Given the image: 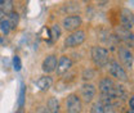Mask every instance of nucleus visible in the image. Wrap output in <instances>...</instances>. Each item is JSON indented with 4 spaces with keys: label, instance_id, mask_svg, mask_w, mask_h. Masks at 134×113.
Listing matches in <instances>:
<instances>
[{
    "label": "nucleus",
    "instance_id": "nucleus-27",
    "mask_svg": "<svg viewBox=\"0 0 134 113\" xmlns=\"http://www.w3.org/2000/svg\"><path fill=\"white\" fill-rule=\"evenodd\" d=\"M126 113H134V112H133V111H130V112H126Z\"/></svg>",
    "mask_w": 134,
    "mask_h": 113
},
{
    "label": "nucleus",
    "instance_id": "nucleus-16",
    "mask_svg": "<svg viewBox=\"0 0 134 113\" xmlns=\"http://www.w3.org/2000/svg\"><path fill=\"white\" fill-rule=\"evenodd\" d=\"M12 30H13V27H12V25H10L9 19H8V18H5V19L0 23V31L4 33V35H8Z\"/></svg>",
    "mask_w": 134,
    "mask_h": 113
},
{
    "label": "nucleus",
    "instance_id": "nucleus-14",
    "mask_svg": "<svg viewBox=\"0 0 134 113\" xmlns=\"http://www.w3.org/2000/svg\"><path fill=\"white\" fill-rule=\"evenodd\" d=\"M48 111L50 113H58L59 112V102H58V99L57 98H49V100H48Z\"/></svg>",
    "mask_w": 134,
    "mask_h": 113
},
{
    "label": "nucleus",
    "instance_id": "nucleus-10",
    "mask_svg": "<svg viewBox=\"0 0 134 113\" xmlns=\"http://www.w3.org/2000/svg\"><path fill=\"white\" fill-rule=\"evenodd\" d=\"M57 64H58V59H57V55L54 54H50L48 55L44 61H43V64H41V68L45 73H52L57 69Z\"/></svg>",
    "mask_w": 134,
    "mask_h": 113
},
{
    "label": "nucleus",
    "instance_id": "nucleus-19",
    "mask_svg": "<svg viewBox=\"0 0 134 113\" xmlns=\"http://www.w3.org/2000/svg\"><path fill=\"white\" fill-rule=\"evenodd\" d=\"M50 36H52V40L53 41L59 39V36H61V28H59L58 25L52 26V28H50Z\"/></svg>",
    "mask_w": 134,
    "mask_h": 113
},
{
    "label": "nucleus",
    "instance_id": "nucleus-1",
    "mask_svg": "<svg viewBox=\"0 0 134 113\" xmlns=\"http://www.w3.org/2000/svg\"><path fill=\"white\" fill-rule=\"evenodd\" d=\"M92 61L97 67H106L110 62V53L108 50L102 46H93L92 48Z\"/></svg>",
    "mask_w": 134,
    "mask_h": 113
},
{
    "label": "nucleus",
    "instance_id": "nucleus-7",
    "mask_svg": "<svg viewBox=\"0 0 134 113\" xmlns=\"http://www.w3.org/2000/svg\"><path fill=\"white\" fill-rule=\"evenodd\" d=\"M67 113H81V99L76 94H70L66 99Z\"/></svg>",
    "mask_w": 134,
    "mask_h": 113
},
{
    "label": "nucleus",
    "instance_id": "nucleus-8",
    "mask_svg": "<svg viewBox=\"0 0 134 113\" xmlns=\"http://www.w3.org/2000/svg\"><path fill=\"white\" fill-rule=\"evenodd\" d=\"M96 93H97V90H96V86L93 84H84L80 89V99L84 103L88 104L94 99Z\"/></svg>",
    "mask_w": 134,
    "mask_h": 113
},
{
    "label": "nucleus",
    "instance_id": "nucleus-17",
    "mask_svg": "<svg viewBox=\"0 0 134 113\" xmlns=\"http://www.w3.org/2000/svg\"><path fill=\"white\" fill-rule=\"evenodd\" d=\"M96 75H97V72H96L94 69H92V68H85L83 71V80L84 81L93 80V79L96 77Z\"/></svg>",
    "mask_w": 134,
    "mask_h": 113
},
{
    "label": "nucleus",
    "instance_id": "nucleus-5",
    "mask_svg": "<svg viewBox=\"0 0 134 113\" xmlns=\"http://www.w3.org/2000/svg\"><path fill=\"white\" fill-rule=\"evenodd\" d=\"M81 25H83V19H81V17L76 16V14L66 17V18H63V21H62V26H63V28H65L66 31H68V32H74V31L79 30Z\"/></svg>",
    "mask_w": 134,
    "mask_h": 113
},
{
    "label": "nucleus",
    "instance_id": "nucleus-11",
    "mask_svg": "<svg viewBox=\"0 0 134 113\" xmlns=\"http://www.w3.org/2000/svg\"><path fill=\"white\" fill-rule=\"evenodd\" d=\"M72 67V61L67 57V55H62L59 59H58V64H57V72L58 73H65L67 72L70 68Z\"/></svg>",
    "mask_w": 134,
    "mask_h": 113
},
{
    "label": "nucleus",
    "instance_id": "nucleus-3",
    "mask_svg": "<svg viewBox=\"0 0 134 113\" xmlns=\"http://www.w3.org/2000/svg\"><path fill=\"white\" fill-rule=\"evenodd\" d=\"M86 39V33L83 30H76L71 32L66 39H65V46L66 48H76L81 45Z\"/></svg>",
    "mask_w": 134,
    "mask_h": 113
},
{
    "label": "nucleus",
    "instance_id": "nucleus-13",
    "mask_svg": "<svg viewBox=\"0 0 134 113\" xmlns=\"http://www.w3.org/2000/svg\"><path fill=\"white\" fill-rule=\"evenodd\" d=\"M115 81L112 80V79H110V77H104V79H102L99 81V91L102 94H107L114 86H115Z\"/></svg>",
    "mask_w": 134,
    "mask_h": 113
},
{
    "label": "nucleus",
    "instance_id": "nucleus-24",
    "mask_svg": "<svg viewBox=\"0 0 134 113\" xmlns=\"http://www.w3.org/2000/svg\"><path fill=\"white\" fill-rule=\"evenodd\" d=\"M36 113H50L48 111V108H44V107H40V108H37V111Z\"/></svg>",
    "mask_w": 134,
    "mask_h": 113
},
{
    "label": "nucleus",
    "instance_id": "nucleus-25",
    "mask_svg": "<svg viewBox=\"0 0 134 113\" xmlns=\"http://www.w3.org/2000/svg\"><path fill=\"white\" fill-rule=\"evenodd\" d=\"M7 16H8V14H7L5 12H3V10H0V23H1V22H3V21H4L5 18H7Z\"/></svg>",
    "mask_w": 134,
    "mask_h": 113
},
{
    "label": "nucleus",
    "instance_id": "nucleus-2",
    "mask_svg": "<svg viewBox=\"0 0 134 113\" xmlns=\"http://www.w3.org/2000/svg\"><path fill=\"white\" fill-rule=\"evenodd\" d=\"M106 67L108 68V73H110L114 79H116L117 81H121V82H126V81H128L126 71L124 69L122 66L119 64L116 61H111V62H108Z\"/></svg>",
    "mask_w": 134,
    "mask_h": 113
},
{
    "label": "nucleus",
    "instance_id": "nucleus-12",
    "mask_svg": "<svg viewBox=\"0 0 134 113\" xmlns=\"http://www.w3.org/2000/svg\"><path fill=\"white\" fill-rule=\"evenodd\" d=\"M53 85V79L50 76H41L39 80L36 81V86L39 87V90L41 91H47L49 90Z\"/></svg>",
    "mask_w": 134,
    "mask_h": 113
},
{
    "label": "nucleus",
    "instance_id": "nucleus-18",
    "mask_svg": "<svg viewBox=\"0 0 134 113\" xmlns=\"http://www.w3.org/2000/svg\"><path fill=\"white\" fill-rule=\"evenodd\" d=\"M7 18L9 19V22H10L12 27H13V28H16L17 25H18V21H19V17H18V14H17L16 12L13 10V12H10V13L7 16Z\"/></svg>",
    "mask_w": 134,
    "mask_h": 113
},
{
    "label": "nucleus",
    "instance_id": "nucleus-26",
    "mask_svg": "<svg viewBox=\"0 0 134 113\" xmlns=\"http://www.w3.org/2000/svg\"><path fill=\"white\" fill-rule=\"evenodd\" d=\"M129 105H130L132 111H134V98H130V100H129Z\"/></svg>",
    "mask_w": 134,
    "mask_h": 113
},
{
    "label": "nucleus",
    "instance_id": "nucleus-4",
    "mask_svg": "<svg viewBox=\"0 0 134 113\" xmlns=\"http://www.w3.org/2000/svg\"><path fill=\"white\" fill-rule=\"evenodd\" d=\"M115 32H116V37L121 43L125 44V46H129V48L134 46V33L130 30L119 26L115 30Z\"/></svg>",
    "mask_w": 134,
    "mask_h": 113
},
{
    "label": "nucleus",
    "instance_id": "nucleus-23",
    "mask_svg": "<svg viewBox=\"0 0 134 113\" xmlns=\"http://www.w3.org/2000/svg\"><path fill=\"white\" fill-rule=\"evenodd\" d=\"M104 113H115L114 105H111V104H108V105H104Z\"/></svg>",
    "mask_w": 134,
    "mask_h": 113
},
{
    "label": "nucleus",
    "instance_id": "nucleus-28",
    "mask_svg": "<svg viewBox=\"0 0 134 113\" xmlns=\"http://www.w3.org/2000/svg\"><path fill=\"white\" fill-rule=\"evenodd\" d=\"M84 1H88V0H84Z\"/></svg>",
    "mask_w": 134,
    "mask_h": 113
},
{
    "label": "nucleus",
    "instance_id": "nucleus-6",
    "mask_svg": "<svg viewBox=\"0 0 134 113\" xmlns=\"http://www.w3.org/2000/svg\"><path fill=\"white\" fill-rule=\"evenodd\" d=\"M117 53H119V59L122 63V66L125 68H129L130 69L132 66H133V61H134V55H133V53H132V50H130V48L119 46Z\"/></svg>",
    "mask_w": 134,
    "mask_h": 113
},
{
    "label": "nucleus",
    "instance_id": "nucleus-9",
    "mask_svg": "<svg viewBox=\"0 0 134 113\" xmlns=\"http://www.w3.org/2000/svg\"><path fill=\"white\" fill-rule=\"evenodd\" d=\"M120 26L124 27V28H128V30L133 28L134 14L130 9H128V8L121 9V13H120Z\"/></svg>",
    "mask_w": 134,
    "mask_h": 113
},
{
    "label": "nucleus",
    "instance_id": "nucleus-22",
    "mask_svg": "<svg viewBox=\"0 0 134 113\" xmlns=\"http://www.w3.org/2000/svg\"><path fill=\"white\" fill-rule=\"evenodd\" d=\"M13 68H14V71H21V68H22V62H21V59H19V57H17L14 55L13 57Z\"/></svg>",
    "mask_w": 134,
    "mask_h": 113
},
{
    "label": "nucleus",
    "instance_id": "nucleus-21",
    "mask_svg": "<svg viewBox=\"0 0 134 113\" xmlns=\"http://www.w3.org/2000/svg\"><path fill=\"white\" fill-rule=\"evenodd\" d=\"M25 94H26V87H25V85L22 84V85H21V91H19V99H18L19 107H23V104H25Z\"/></svg>",
    "mask_w": 134,
    "mask_h": 113
},
{
    "label": "nucleus",
    "instance_id": "nucleus-15",
    "mask_svg": "<svg viewBox=\"0 0 134 113\" xmlns=\"http://www.w3.org/2000/svg\"><path fill=\"white\" fill-rule=\"evenodd\" d=\"M0 10L5 12L7 14L13 12V1L12 0H0Z\"/></svg>",
    "mask_w": 134,
    "mask_h": 113
},
{
    "label": "nucleus",
    "instance_id": "nucleus-20",
    "mask_svg": "<svg viewBox=\"0 0 134 113\" xmlns=\"http://www.w3.org/2000/svg\"><path fill=\"white\" fill-rule=\"evenodd\" d=\"M90 113H104V105L98 102V103H94L92 109H90Z\"/></svg>",
    "mask_w": 134,
    "mask_h": 113
}]
</instances>
